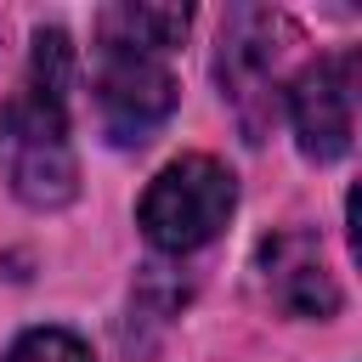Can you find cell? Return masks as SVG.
<instances>
[{
  "label": "cell",
  "mask_w": 362,
  "mask_h": 362,
  "mask_svg": "<svg viewBox=\"0 0 362 362\" xmlns=\"http://www.w3.org/2000/svg\"><path fill=\"white\" fill-rule=\"evenodd\" d=\"M288 45H300V34L288 28V17L277 11H255V6H238L221 28V90L226 102L238 107L249 141H260L266 130V113L277 107V85H283V57Z\"/></svg>",
  "instance_id": "cell-3"
},
{
  "label": "cell",
  "mask_w": 362,
  "mask_h": 362,
  "mask_svg": "<svg viewBox=\"0 0 362 362\" xmlns=\"http://www.w3.org/2000/svg\"><path fill=\"white\" fill-rule=\"evenodd\" d=\"M96 113L107 141L136 147L175 113V74L153 51L96 45Z\"/></svg>",
  "instance_id": "cell-4"
},
{
  "label": "cell",
  "mask_w": 362,
  "mask_h": 362,
  "mask_svg": "<svg viewBox=\"0 0 362 362\" xmlns=\"http://www.w3.org/2000/svg\"><path fill=\"white\" fill-rule=\"evenodd\" d=\"M260 283H266L272 305L288 311V317H317L322 322V317L339 311V283L328 272V255H322L317 232H300V226L272 232L260 243Z\"/></svg>",
  "instance_id": "cell-6"
},
{
  "label": "cell",
  "mask_w": 362,
  "mask_h": 362,
  "mask_svg": "<svg viewBox=\"0 0 362 362\" xmlns=\"http://www.w3.org/2000/svg\"><path fill=\"white\" fill-rule=\"evenodd\" d=\"M356 96H362V62L356 51H334L305 62L288 79V124L305 158L328 164L339 153H351L356 136Z\"/></svg>",
  "instance_id": "cell-5"
},
{
  "label": "cell",
  "mask_w": 362,
  "mask_h": 362,
  "mask_svg": "<svg viewBox=\"0 0 362 362\" xmlns=\"http://www.w3.org/2000/svg\"><path fill=\"white\" fill-rule=\"evenodd\" d=\"M192 11L187 6H107L96 17V40L102 45H124V51H153V57H170V45H181Z\"/></svg>",
  "instance_id": "cell-7"
},
{
  "label": "cell",
  "mask_w": 362,
  "mask_h": 362,
  "mask_svg": "<svg viewBox=\"0 0 362 362\" xmlns=\"http://www.w3.org/2000/svg\"><path fill=\"white\" fill-rule=\"evenodd\" d=\"M6 362H90V351H85V339L68 334V328H28V334L6 351Z\"/></svg>",
  "instance_id": "cell-8"
},
{
  "label": "cell",
  "mask_w": 362,
  "mask_h": 362,
  "mask_svg": "<svg viewBox=\"0 0 362 362\" xmlns=\"http://www.w3.org/2000/svg\"><path fill=\"white\" fill-rule=\"evenodd\" d=\"M232 204H238L232 170L221 158H209V153H187V158H175V164H164L153 175V187L141 192L136 221H141L153 249L192 255V249H204L226 226Z\"/></svg>",
  "instance_id": "cell-2"
},
{
  "label": "cell",
  "mask_w": 362,
  "mask_h": 362,
  "mask_svg": "<svg viewBox=\"0 0 362 362\" xmlns=\"http://www.w3.org/2000/svg\"><path fill=\"white\" fill-rule=\"evenodd\" d=\"M68 74H74V45L62 28L34 34V68L23 90L0 107V170L11 192L34 209H62L74 198L79 164L68 141Z\"/></svg>",
  "instance_id": "cell-1"
}]
</instances>
